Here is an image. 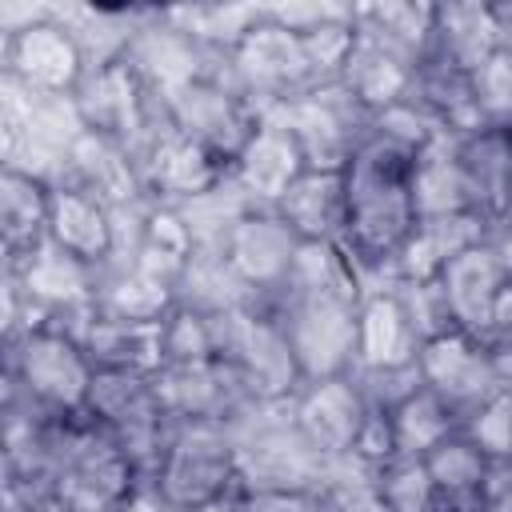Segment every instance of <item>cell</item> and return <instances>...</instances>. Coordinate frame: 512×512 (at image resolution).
Returning <instances> with one entry per match:
<instances>
[{
	"label": "cell",
	"instance_id": "cell-1",
	"mask_svg": "<svg viewBox=\"0 0 512 512\" xmlns=\"http://www.w3.org/2000/svg\"><path fill=\"white\" fill-rule=\"evenodd\" d=\"M412 164L416 152L372 132L344 168V192H348L344 248L360 268L364 296L392 284V260L416 228Z\"/></svg>",
	"mask_w": 512,
	"mask_h": 512
},
{
	"label": "cell",
	"instance_id": "cell-2",
	"mask_svg": "<svg viewBox=\"0 0 512 512\" xmlns=\"http://www.w3.org/2000/svg\"><path fill=\"white\" fill-rule=\"evenodd\" d=\"M4 380L8 396H20L44 416H80L96 364L60 324H24L4 336Z\"/></svg>",
	"mask_w": 512,
	"mask_h": 512
},
{
	"label": "cell",
	"instance_id": "cell-3",
	"mask_svg": "<svg viewBox=\"0 0 512 512\" xmlns=\"http://www.w3.org/2000/svg\"><path fill=\"white\" fill-rule=\"evenodd\" d=\"M240 488L236 440L224 420H172L148 476V496L160 512H188Z\"/></svg>",
	"mask_w": 512,
	"mask_h": 512
},
{
	"label": "cell",
	"instance_id": "cell-4",
	"mask_svg": "<svg viewBox=\"0 0 512 512\" xmlns=\"http://www.w3.org/2000/svg\"><path fill=\"white\" fill-rule=\"evenodd\" d=\"M240 488H324L328 460L308 444L288 404H252L232 420Z\"/></svg>",
	"mask_w": 512,
	"mask_h": 512
},
{
	"label": "cell",
	"instance_id": "cell-5",
	"mask_svg": "<svg viewBox=\"0 0 512 512\" xmlns=\"http://www.w3.org/2000/svg\"><path fill=\"white\" fill-rule=\"evenodd\" d=\"M212 320H216L220 360H228L232 372L244 380L252 404H288L304 388L284 324L268 300L228 316H212Z\"/></svg>",
	"mask_w": 512,
	"mask_h": 512
},
{
	"label": "cell",
	"instance_id": "cell-6",
	"mask_svg": "<svg viewBox=\"0 0 512 512\" xmlns=\"http://www.w3.org/2000/svg\"><path fill=\"white\" fill-rule=\"evenodd\" d=\"M4 80L40 100H72L92 72L84 44L60 12H32L4 32Z\"/></svg>",
	"mask_w": 512,
	"mask_h": 512
},
{
	"label": "cell",
	"instance_id": "cell-7",
	"mask_svg": "<svg viewBox=\"0 0 512 512\" xmlns=\"http://www.w3.org/2000/svg\"><path fill=\"white\" fill-rule=\"evenodd\" d=\"M220 72L264 116L276 112V108H284L288 100L304 96L308 88H316L312 68H308L304 48H300V36L292 28H284L280 20H272L268 8L236 40V48H228L220 56Z\"/></svg>",
	"mask_w": 512,
	"mask_h": 512
},
{
	"label": "cell",
	"instance_id": "cell-8",
	"mask_svg": "<svg viewBox=\"0 0 512 512\" xmlns=\"http://www.w3.org/2000/svg\"><path fill=\"white\" fill-rule=\"evenodd\" d=\"M284 324L292 356L304 384L356 372V312L360 300L344 296H292L280 292L268 300Z\"/></svg>",
	"mask_w": 512,
	"mask_h": 512
},
{
	"label": "cell",
	"instance_id": "cell-9",
	"mask_svg": "<svg viewBox=\"0 0 512 512\" xmlns=\"http://www.w3.org/2000/svg\"><path fill=\"white\" fill-rule=\"evenodd\" d=\"M156 372H112V368H96L84 416H92L144 472V480L152 476V464L164 448L168 436V416L160 408L156 396Z\"/></svg>",
	"mask_w": 512,
	"mask_h": 512
},
{
	"label": "cell",
	"instance_id": "cell-10",
	"mask_svg": "<svg viewBox=\"0 0 512 512\" xmlns=\"http://www.w3.org/2000/svg\"><path fill=\"white\" fill-rule=\"evenodd\" d=\"M72 100H76L80 124L88 132L112 136V140L128 144L136 156L168 124L164 104L152 96V88L136 76V68L128 60H112V64L92 68Z\"/></svg>",
	"mask_w": 512,
	"mask_h": 512
},
{
	"label": "cell",
	"instance_id": "cell-11",
	"mask_svg": "<svg viewBox=\"0 0 512 512\" xmlns=\"http://www.w3.org/2000/svg\"><path fill=\"white\" fill-rule=\"evenodd\" d=\"M276 116L296 132L308 168L324 172H344L356 148L372 136V116L340 84L308 88L304 96L276 108Z\"/></svg>",
	"mask_w": 512,
	"mask_h": 512
},
{
	"label": "cell",
	"instance_id": "cell-12",
	"mask_svg": "<svg viewBox=\"0 0 512 512\" xmlns=\"http://www.w3.org/2000/svg\"><path fill=\"white\" fill-rule=\"evenodd\" d=\"M164 112H168V124L172 128H180L184 136L200 140L204 148H212L228 164L240 156V148L248 144V136L256 132V124L264 120V112L244 92H236L224 80L220 64L208 76H200L188 88H180L164 104Z\"/></svg>",
	"mask_w": 512,
	"mask_h": 512
},
{
	"label": "cell",
	"instance_id": "cell-13",
	"mask_svg": "<svg viewBox=\"0 0 512 512\" xmlns=\"http://www.w3.org/2000/svg\"><path fill=\"white\" fill-rule=\"evenodd\" d=\"M136 160H140L144 196L152 204H172V208H184V204L208 196L212 188H220L232 176L228 160H220L212 148H204L200 140L184 136L172 124H164L144 144V152Z\"/></svg>",
	"mask_w": 512,
	"mask_h": 512
},
{
	"label": "cell",
	"instance_id": "cell-14",
	"mask_svg": "<svg viewBox=\"0 0 512 512\" xmlns=\"http://www.w3.org/2000/svg\"><path fill=\"white\" fill-rule=\"evenodd\" d=\"M416 376L460 416V424L468 412H476L488 396H496L504 388L484 340L472 332H460V328H448V332L424 340V348L416 356Z\"/></svg>",
	"mask_w": 512,
	"mask_h": 512
},
{
	"label": "cell",
	"instance_id": "cell-15",
	"mask_svg": "<svg viewBox=\"0 0 512 512\" xmlns=\"http://www.w3.org/2000/svg\"><path fill=\"white\" fill-rule=\"evenodd\" d=\"M300 432L308 436V444L328 460H348L360 444V432L372 416V404L356 380V372L348 376H328V380H308L292 400H288Z\"/></svg>",
	"mask_w": 512,
	"mask_h": 512
},
{
	"label": "cell",
	"instance_id": "cell-16",
	"mask_svg": "<svg viewBox=\"0 0 512 512\" xmlns=\"http://www.w3.org/2000/svg\"><path fill=\"white\" fill-rule=\"evenodd\" d=\"M156 396L168 420H224L232 424L252 396L228 360H192V364H160Z\"/></svg>",
	"mask_w": 512,
	"mask_h": 512
},
{
	"label": "cell",
	"instance_id": "cell-17",
	"mask_svg": "<svg viewBox=\"0 0 512 512\" xmlns=\"http://www.w3.org/2000/svg\"><path fill=\"white\" fill-rule=\"evenodd\" d=\"M124 60L136 68V76L152 88V96L160 104H168L180 88H188L192 80L208 76L220 64V56H212L188 32H180L160 8H152V16L140 24L136 40L124 52Z\"/></svg>",
	"mask_w": 512,
	"mask_h": 512
},
{
	"label": "cell",
	"instance_id": "cell-18",
	"mask_svg": "<svg viewBox=\"0 0 512 512\" xmlns=\"http://www.w3.org/2000/svg\"><path fill=\"white\" fill-rule=\"evenodd\" d=\"M220 252L228 256V264L236 268V276L260 296L272 300L280 296V288L288 284V272L296 264L300 240L296 232L280 220L276 208H252L220 244Z\"/></svg>",
	"mask_w": 512,
	"mask_h": 512
},
{
	"label": "cell",
	"instance_id": "cell-19",
	"mask_svg": "<svg viewBox=\"0 0 512 512\" xmlns=\"http://www.w3.org/2000/svg\"><path fill=\"white\" fill-rule=\"evenodd\" d=\"M308 172L304 148L296 140V132L268 112L256 132L248 136V144L240 148V156L232 160V180L240 184V192L256 204V208H276L280 196Z\"/></svg>",
	"mask_w": 512,
	"mask_h": 512
},
{
	"label": "cell",
	"instance_id": "cell-20",
	"mask_svg": "<svg viewBox=\"0 0 512 512\" xmlns=\"http://www.w3.org/2000/svg\"><path fill=\"white\" fill-rule=\"evenodd\" d=\"M440 292L448 300V312H452V324L460 332H472L484 340L504 292H508V276H504V264H500V252H496V240H480L472 248H464L460 256L448 260V268L440 272Z\"/></svg>",
	"mask_w": 512,
	"mask_h": 512
},
{
	"label": "cell",
	"instance_id": "cell-21",
	"mask_svg": "<svg viewBox=\"0 0 512 512\" xmlns=\"http://www.w3.org/2000/svg\"><path fill=\"white\" fill-rule=\"evenodd\" d=\"M48 240L104 272L116 256V208L80 184H52Z\"/></svg>",
	"mask_w": 512,
	"mask_h": 512
},
{
	"label": "cell",
	"instance_id": "cell-22",
	"mask_svg": "<svg viewBox=\"0 0 512 512\" xmlns=\"http://www.w3.org/2000/svg\"><path fill=\"white\" fill-rule=\"evenodd\" d=\"M424 340L412 328L396 288H376L356 312V372H408L416 368Z\"/></svg>",
	"mask_w": 512,
	"mask_h": 512
},
{
	"label": "cell",
	"instance_id": "cell-23",
	"mask_svg": "<svg viewBox=\"0 0 512 512\" xmlns=\"http://www.w3.org/2000/svg\"><path fill=\"white\" fill-rule=\"evenodd\" d=\"M504 48H508V32H504V20H500V4H488V0L436 4L428 60L452 64V68L472 76L480 64H488Z\"/></svg>",
	"mask_w": 512,
	"mask_h": 512
},
{
	"label": "cell",
	"instance_id": "cell-24",
	"mask_svg": "<svg viewBox=\"0 0 512 512\" xmlns=\"http://www.w3.org/2000/svg\"><path fill=\"white\" fill-rule=\"evenodd\" d=\"M60 184H80L88 192H96L100 200H108L112 208L148 200L144 184H140V160L128 144L100 136V132H80L64 156V180Z\"/></svg>",
	"mask_w": 512,
	"mask_h": 512
},
{
	"label": "cell",
	"instance_id": "cell-25",
	"mask_svg": "<svg viewBox=\"0 0 512 512\" xmlns=\"http://www.w3.org/2000/svg\"><path fill=\"white\" fill-rule=\"evenodd\" d=\"M416 60H408L404 52H396L392 44L368 36L360 24H356V48L340 72V88L368 112V116H380L384 108L400 104L408 92H412V80H416Z\"/></svg>",
	"mask_w": 512,
	"mask_h": 512
},
{
	"label": "cell",
	"instance_id": "cell-26",
	"mask_svg": "<svg viewBox=\"0 0 512 512\" xmlns=\"http://www.w3.org/2000/svg\"><path fill=\"white\" fill-rule=\"evenodd\" d=\"M460 160L468 172L476 216L488 232L512 224V128H480L460 136Z\"/></svg>",
	"mask_w": 512,
	"mask_h": 512
},
{
	"label": "cell",
	"instance_id": "cell-27",
	"mask_svg": "<svg viewBox=\"0 0 512 512\" xmlns=\"http://www.w3.org/2000/svg\"><path fill=\"white\" fill-rule=\"evenodd\" d=\"M48 212H52V184L4 164L0 172V248L4 272L24 264L40 244H48Z\"/></svg>",
	"mask_w": 512,
	"mask_h": 512
},
{
	"label": "cell",
	"instance_id": "cell-28",
	"mask_svg": "<svg viewBox=\"0 0 512 512\" xmlns=\"http://www.w3.org/2000/svg\"><path fill=\"white\" fill-rule=\"evenodd\" d=\"M280 220L296 232L300 244H344L348 228V192L344 172L308 168L276 204Z\"/></svg>",
	"mask_w": 512,
	"mask_h": 512
},
{
	"label": "cell",
	"instance_id": "cell-29",
	"mask_svg": "<svg viewBox=\"0 0 512 512\" xmlns=\"http://www.w3.org/2000/svg\"><path fill=\"white\" fill-rule=\"evenodd\" d=\"M72 336L84 344L96 368L112 372H156L164 364V324H140L120 320L108 312H88Z\"/></svg>",
	"mask_w": 512,
	"mask_h": 512
},
{
	"label": "cell",
	"instance_id": "cell-30",
	"mask_svg": "<svg viewBox=\"0 0 512 512\" xmlns=\"http://www.w3.org/2000/svg\"><path fill=\"white\" fill-rule=\"evenodd\" d=\"M412 208L416 220H448V216H476L468 172L460 160V136H436L428 148L416 152L412 164Z\"/></svg>",
	"mask_w": 512,
	"mask_h": 512
},
{
	"label": "cell",
	"instance_id": "cell-31",
	"mask_svg": "<svg viewBox=\"0 0 512 512\" xmlns=\"http://www.w3.org/2000/svg\"><path fill=\"white\" fill-rule=\"evenodd\" d=\"M488 224L480 216H448V220H416L412 236L392 260V284H424L440 280L452 256L488 240Z\"/></svg>",
	"mask_w": 512,
	"mask_h": 512
},
{
	"label": "cell",
	"instance_id": "cell-32",
	"mask_svg": "<svg viewBox=\"0 0 512 512\" xmlns=\"http://www.w3.org/2000/svg\"><path fill=\"white\" fill-rule=\"evenodd\" d=\"M96 308L120 320H140V324H164L176 308V276L128 260V264H108L100 272L96 288Z\"/></svg>",
	"mask_w": 512,
	"mask_h": 512
},
{
	"label": "cell",
	"instance_id": "cell-33",
	"mask_svg": "<svg viewBox=\"0 0 512 512\" xmlns=\"http://www.w3.org/2000/svg\"><path fill=\"white\" fill-rule=\"evenodd\" d=\"M260 304V296L236 276L220 248H196L176 276V308H192L200 316H228Z\"/></svg>",
	"mask_w": 512,
	"mask_h": 512
},
{
	"label": "cell",
	"instance_id": "cell-34",
	"mask_svg": "<svg viewBox=\"0 0 512 512\" xmlns=\"http://www.w3.org/2000/svg\"><path fill=\"white\" fill-rule=\"evenodd\" d=\"M448 136H472L484 128L480 120V108H476V96H472V76L452 68V64H440V60H424L416 68V80H412V92H408Z\"/></svg>",
	"mask_w": 512,
	"mask_h": 512
},
{
	"label": "cell",
	"instance_id": "cell-35",
	"mask_svg": "<svg viewBox=\"0 0 512 512\" xmlns=\"http://www.w3.org/2000/svg\"><path fill=\"white\" fill-rule=\"evenodd\" d=\"M388 432H392V452L408 460H424L432 448H440L448 436L460 432V416L424 384H416L408 396H400L388 412Z\"/></svg>",
	"mask_w": 512,
	"mask_h": 512
},
{
	"label": "cell",
	"instance_id": "cell-36",
	"mask_svg": "<svg viewBox=\"0 0 512 512\" xmlns=\"http://www.w3.org/2000/svg\"><path fill=\"white\" fill-rule=\"evenodd\" d=\"M424 464H428V476L440 492L444 512H476L480 484H484V472H488V456L464 432H456L440 448H432L424 456Z\"/></svg>",
	"mask_w": 512,
	"mask_h": 512
},
{
	"label": "cell",
	"instance_id": "cell-37",
	"mask_svg": "<svg viewBox=\"0 0 512 512\" xmlns=\"http://www.w3.org/2000/svg\"><path fill=\"white\" fill-rule=\"evenodd\" d=\"M356 24L404 52L408 60L424 64L432 52V24H436V4H416V0H384V4H356Z\"/></svg>",
	"mask_w": 512,
	"mask_h": 512
},
{
	"label": "cell",
	"instance_id": "cell-38",
	"mask_svg": "<svg viewBox=\"0 0 512 512\" xmlns=\"http://www.w3.org/2000/svg\"><path fill=\"white\" fill-rule=\"evenodd\" d=\"M196 252V236H192V224L180 208L172 204H152L144 208V224H140V248H136V260L168 272V276H180V268L188 264V256Z\"/></svg>",
	"mask_w": 512,
	"mask_h": 512
},
{
	"label": "cell",
	"instance_id": "cell-39",
	"mask_svg": "<svg viewBox=\"0 0 512 512\" xmlns=\"http://www.w3.org/2000/svg\"><path fill=\"white\" fill-rule=\"evenodd\" d=\"M372 504L376 512H444L428 464L408 456H396L372 472Z\"/></svg>",
	"mask_w": 512,
	"mask_h": 512
},
{
	"label": "cell",
	"instance_id": "cell-40",
	"mask_svg": "<svg viewBox=\"0 0 512 512\" xmlns=\"http://www.w3.org/2000/svg\"><path fill=\"white\" fill-rule=\"evenodd\" d=\"M216 356H220L216 320L192 308H172V316L164 320V364H192Z\"/></svg>",
	"mask_w": 512,
	"mask_h": 512
},
{
	"label": "cell",
	"instance_id": "cell-41",
	"mask_svg": "<svg viewBox=\"0 0 512 512\" xmlns=\"http://www.w3.org/2000/svg\"><path fill=\"white\" fill-rule=\"evenodd\" d=\"M460 432L488 460H512V388H500L476 412H468L464 424H460Z\"/></svg>",
	"mask_w": 512,
	"mask_h": 512
},
{
	"label": "cell",
	"instance_id": "cell-42",
	"mask_svg": "<svg viewBox=\"0 0 512 512\" xmlns=\"http://www.w3.org/2000/svg\"><path fill=\"white\" fill-rule=\"evenodd\" d=\"M472 96L484 128H512V48L472 72Z\"/></svg>",
	"mask_w": 512,
	"mask_h": 512
},
{
	"label": "cell",
	"instance_id": "cell-43",
	"mask_svg": "<svg viewBox=\"0 0 512 512\" xmlns=\"http://www.w3.org/2000/svg\"><path fill=\"white\" fill-rule=\"evenodd\" d=\"M372 132H380L384 140H392V144H400V148H408V152H420V148H428L436 136H444V128H440L412 96H404L400 104H392V108H384L380 116H372Z\"/></svg>",
	"mask_w": 512,
	"mask_h": 512
},
{
	"label": "cell",
	"instance_id": "cell-44",
	"mask_svg": "<svg viewBox=\"0 0 512 512\" xmlns=\"http://www.w3.org/2000/svg\"><path fill=\"white\" fill-rule=\"evenodd\" d=\"M392 288H396V296H400V304H404L412 328L420 332V340H432V336L456 328V324H452V312H448V300H444V292H440V280L392 284Z\"/></svg>",
	"mask_w": 512,
	"mask_h": 512
},
{
	"label": "cell",
	"instance_id": "cell-45",
	"mask_svg": "<svg viewBox=\"0 0 512 512\" xmlns=\"http://www.w3.org/2000/svg\"><path fill=\"white\" fill-rule=\"evenodd\" d=\"M240 500L244 512H336L324 488H240Z\"/></svg>",
	"mask_w": 512,
	"mask_h": 512
},
{
	"label": "cell",
	"instance_id": "cell-46",
	"mask_svg": "<svg viewBox=\"0 0 512 512\" xmlns=\"http://www.w3.org/2000/svg\"><path fill=\"white\" fill-rule=\"evenodd\" d=\"M484 348L496 364L500 384L512 388V284H508V292H504V300H500V308H496V316L484 332Z\"/></svg>",
	"mask_w": 512,
	"mask_h": 512
},
{
	"label": "cell",
	"instance_id": "cell-47",
	"mask_svg": "<svg viewBox=\"0 0 512 512\" xmlns=\"http://www.w3.org/2000/svg\"><path fill=\"white\" fill-rule=\"evenodd\" d=\"M476 512H512V460H488Z\"/></svg>",
	"mask_w": 512,
	"mask_h": 512
},
{
	"label": "cell",
	"instance_id": "cell-48",
	"mask_svg": "<svg viewBox=\"0 0 512 512\" xmlns=\"http://www.w3.org/2000/svg\"><path fill=\"white\" fill-rule=\"evenodd\" d=\"M188 512H244V500H240V488H236V492H228L220 500H208V504H196Z\"/></svg>",
	"mask_w": 512,
	"mask_h": 512
},
{
	"label": "cell",
	"instance_id": "cell-49",
	"mask_svg": "<svg viewBox=\"0 0 512 512\" xmlns=\"http://www.w3.org/2000/svg\"><path fill=\"white\" fill-rule=\"evenodd\" d=\"M492 240H496V252H500L504 276H508V284H512V224H508V228H500V232H492Z\"/></svg>",
	"mask_w": 512,
	"mask_h": 512
}]
</instances>
